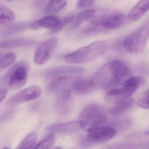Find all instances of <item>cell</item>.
I'll return each mask as SVG.
<instances>
[{
  "label": "cell",
  "mask_w": 149,
  "mask_h": 149,
  "mask_svg": "<svg viewBox=\"0 0 149 149\" xmlns=\"http://www.w3.org/2000/svg\"><path fill=\"white\" fill-rule=\"evenodd\" d=\"M93 1H95V0H93Z\"/></svg>",
  "instance_id": "cell-39"
},
{
  "label": "cell",
  "mask_w": 149,
  "mask_h": 149,
  "mask_svg": "<svg viewBox=\"0 0 149 149\" xmlns=\"http://www.w3.org/2000/svg\"><path fill=\"white\" fill-rule=\"evenodd\" d=\"M80 129L79 121L56 123L49 125L46 128V130L49 132L63 134H72L77 132Z\"/></svg>",
  "instance_id": "cell-14"
},
{
  "label": "cell",
  "mask_w": 149,
  "mask_h": 149,
  "mask_svg": "<svg viewBox=\"0 0 149 149\" xmlns=\"http://www.w3.org/2000/svg\"><path fill=\"white\" fill-rule=\"evenodd\" d=\"M86 71L81 67L77 66H65L48 70L45 74L47 79H55L61 76L81 74Z\"/></svg>",
  "instance_id": "cell-12"
},
{
  "label": "cell",
  "mask_w": 149,
  "mask_h": 149,
  "mask_svg": "<svg viewBox=\"0 0 149 149\" xmlns=\"http://www.w3.org/2000/svg\"><path fill=\"white\" fill-rule=\"evenodd\" d=\"M27 25L24 23L20 22L9 25L1 31L2 36H8L24 30Z\"/></svg>",
  "instance_id": "cell-23"
},
{
  "label": "cell",
  "mask_w": 149,
  "mask_h": 149,
  "mask_svg": "<svg viewBox=\"0 0 149 149\" xmlns=\"http://www.w3.org/2000/svg\"><path fill=\"white\" fill-rule=\"evenodd\" d=\"M128 72V68L120 60H112L100 67L93 78L95 89L105 88L120 83Z\"/></svg>",
  "instance_id": "cell-1"
},
{
  "label": "cell",
  "mask_w": 149,
  "mask_h": 149,
  "mask_svg": "<svg viewBox=\"0 0 149 149\" xmlns=\"http://www.w3.org/2000/svg\"><path fill=\"white\" fill-rule=\"evenodd\" d=\"M134 102V99L130 97L114 101L112 102L113 105L109 108V113L113 115H119L129 109L133 106Z\"/></svg>",
  "instance_id": "cell-15"
},
{
  "label": "cell",
  "mask_w": 149,
  "mask_h": 149,
  "mask_svg": "<svg viewBox=\"0 0 149 149\" xmlns=\"http://www.w3.org/2000/svg\"><path fill=\"white\" fill-rule=\"evenodd\" d=\"M109 47L108 44L105 41H96L66 55L65 60L69 63H86L96 59L105 54Z\"/></svg>",
  "instance_id": "cell-2"
},
{
  "label": "cell",
  "mask_w": 149,
  "mask_h": 149,
  "mask_svg": "<svg viewBox=\"0 0 149 149\" xmlns=\"http://www.w3.org/2000/svg\"><path fill=\"white\" fill-rule=\"evenodd\" d=\"M74 18V17L73 15H70L65 17L63 18L60 20L59 25H58V27L55 30V32H56V31L62 29L65 25H67V24L73 21Z\"/></svg>",
  "instance_id": "cell-29"
},
{
  "label": "cell",
  "mask_w": 149,
  "mask_h": 149,
  "mask_svg": "<svg viewBox=\"0 0 149 149\" xmlns=\"http://www.w3.org/2000/svg\"><path fill=\"white\" fill-rule=\"evenodd\" d=\"M15 15L10 10L0 6V25L10 24L15 20Z\"/></svg>",
  "instance_id": "cell-22"
},
{
  "label": "cell",
  "mask_w": 149,
  "mask_h": 149,
  "mask_svg": "<svg viewBox=\"0 0 149 149\" xmlns=\"http://www.w3.org/2000/svg\"><path fill=\"white\" fill-rule=\"evenodd\" d=\"M107 121V116L103 109L96 103L86 106L81 112L79 122L81 129L89 131L101 126Z\"/></svg>",
  "instance_id": "cell-3"
},
{
  "label": "cell",
  "mask_w": 149,
  "mask_h": 149,
  "mask_svg": "<svg viewBox=\"0 0 149 149\" xmlns=\"http://www.w3.org/2000/svg\"><path fill=\"white\" fill-rule=\"evenodd\" d=\"M145 95H146V96L149 97V90H147V91L145 92Z\"/></svg>",
  "instance_id": "cell-34"
},
{
  "label": "cell",
  "mask_w": 149,
  "mask_h": 149,
  "mask_svg": "<svg viewBox=\"0 0 149 149\" xmlns=\"http://www.w3.org/2000/svg\"><path fill=\"white\" fill-rule=\"evenodd\" d=\"M55 106L58 113L63 115L70 113L72 108L71 91L65 89L57 93Z\"/></svg>",
  "instance_id": "cell-11"
},
{
  "label": "cell",
  "mask_w": 149,
  "mask_h": 149,
  "mask_svg": "<svg viewBox=\"0 0 149 149\" xmlns=\"http://www.w3.org/2000/svg\"><path fill=\"white\" fill-rule=\"evenodd\" d=\"M92 79L77 76L74 81L72 90L76 93L86 94L94 90Z\"/></svg>",
  "instance_id": "cell-17"
},
{
  "label": "cell",
  "mask_w": 149,
  "mask_h": 149,
  "mask_svg": "<svg viewBox=\"0 0 149 149\" xmlns=\"http://www.w3.org/2000/svg\"><path fill=\"white\" fill-rule=\"evenodd\" d=\"M105 31V29L94 25V26L88 27L83 31V34L84 35L89 36L93 34H98V33H102Z\"/></svg>",
  "instance_id": "cell-28"
},
{
  "label": "cell",
  "mask_w": 149,
  "mask_h": 149,
  "mask_svg": "<svg viewBox=\"0 0 149 149\" xmlns=\"http://www.w3.org/2000/svg\"><path fill=\"white\" fill-rule=\"evenodd\" d=\"M3 149H10L9 148H8V147H5V148H3Z\"/></svg>",
  "instance_id": "cell-37"
},
{
  "label": "cell",
  "mask_w": 149,
  "mask_h": 149,
  "mask_svg": "<svg viewBox=\"0 0 149 149\" xmlns=\"http://www.w3.org/2000/svg\"><path fill=\"white\" fill-rule=\"evenodd\" d=\"M93 2V0H79L77 7L80 9L86 8L92 6Z\"/></svg>",
  "instance_id": "cell-31"
},
{
  "label": "cell",
  "mask_w": 149,
  "mask_h": 149,
  "mask_svg": "<svg viewBox=\"0 0 149 149\" xmlns=\"http://www.w3.org/2000/svg\"><path fill=\"white\" fill-rule=\"evenodd\" d=\"M67 4L66 0H50L45 7L46 14H55L63 9Z\"/></svg>",
  "instance_id": "cell-20"
},
{
  "label": "cell",
  "mask_w": 149,
  "mask_h": 149,
  "mask_svg": "<svg viewBox=\"0 0 149 149\" xmlns=\"http://www.w3.org/2000/svg\"><path fill=\"white\" fill-rule=\"evenodd\" d=\"M149 38V22L127 37L123 41V47L130 53L141 54L145 50Z\"/></svg>",
  "instance_id": "cell-5"
},
{
  "label": "cell",
  "mask_w": 149,
  "mask_h": 149,
  "mask_svg": "<svg viewBox=\"0 0 149 149\" xmlns=\"http://www.w3.org/2000/svg\"><path fill=\"white\" fill-rule=\"evenodd\" d=\"M137 105L142 108L149 109V97L146 96L140 99L137 102Z\"/></svg>",
  "instance_id": "cell-30"
},
{
  "label": "cell",
  "mask_w": 149,
  "mask_h": 149,
  "mask_svg": "<svg viewBox=\"0 0 149 149\" xmlns=\"http://www.w3.org/2000/svg\"><path fill=\"white\" fill-rule=\"evenodd\" d=\"M125 15L123 13L107 10H96L89 19L90 22L93 25L109 30L121 28L125 24Z\"/></svg>",
  "instance_id": "cell-4"
},
{
  "label": "cell",
  "mask_w": 149,
  "mask_h": 149,
  "mask_svg": "<svg viewBox=\"0 0 149 149\" xmlns=\"http://www.w3.org/2000/svg\"><path fill=\"white\" fill-rule=\"evenodd\" d=\"M142 82V78L140 76L131 77L124 81L122 87L109 91L106 95V98L109 100L114 101L130 97L135 93Z\"/></svg>",
  "instance_id": "cell-7"
},
{
  "label": "cell",
  "mask_w": 149,
  "mask_h": 149,
  "mask_svg": "<svg viewBox=\"0 0 149 149\" xmlns=\"http://www.w3.org/2000/svg\"><path fill=\"white\" fill-rule=\"evenodd\" d=\"M8 1H12V0H8Z\"/></svg>",
  "instance_id": "cell-38"
},
{
  "label": "cell",
  "mask_w": 149,
  "mask_h": 149,
  "mask_svg": "<svg viewBox=\"0 0 149 149\" xmlns=\"http://www.w3.org/2000/svg\"><path fill=\"white\" fill-rule=\"evenodd\" d=\"M37 139V134L34 132L31 133L22 141L16 149H31L35 145Z\"/></svg>",
  "instance_id": "cell-24"
},
{
  "label": "cell",
  "mask_w": 149,
  "mask_h": 149,
  "mask_svg": "<svg viewBox=\"0 0 149 149\" xmlns=\"http://www.w3.org/2000/svg\"><path fill=\"white\" fill-rule=\"evenodd\" d=\"M95 11L96 10L94 9L87 10L79 13L73 20L74 21L72 26V29H76L86 20H89L93 16Z\"/></svg>",
  "instance_id": "cell-21"
},
{
  "label": "cell",
  "mask_w": 149,
  "mask_h": 149,
  "mask_svg": "<svg viewBox=\"0 0 149 149\" xmlns=\"http://www.w3.org/2000/svg\"><path fill=\"white\" fill-rule=\"evenodd\" d=\"M37 22L40 29H49L54 32L59 25L60 19L55 16L49 15L37 20Z\"/></svg>",
  "instance_id": "cell-19"
},
{
  "label": "cell",
  "mask_w": 149,
  "mask_h": 149,
  "mask_svg": "<svg viewBox=\"0 0 149 149\" xmlns=\"http://www.w3.org/2000/svg\"><path fill=\"white\" fill-rule=\"evenodd\" d=\"M55 141V136L53 134L48 135L38 142L33 149H49Z\"/></svg>",
  "instance_id": "cell-25"
},
{
  "label": "cell",
  "mask_w": 149,
  "mask_h": 149,
  "mask_svg": "<svg viewBox=\"0 0 149 149\" xmlns=\"http://www.w3.org/2000/svg\"><path fill=\"white\" fill-rule=\"evenodd\" d=\"M107 149H137V147L131 143H116L109 145Z\"/></svg>",
  "instance_id": "cell-27"
},
{
  "label": "cell",
  "mask_w": 149,
  "mask_h": 149,
  "mask_svg": "<svg viewBox=\"0 0 149 149\" xmlns=\"http://www.w3.org/2000/svg\"><path fill=\"white\" fill-rule=\"evenodd\" d=\"M28 65L24 62H19L14 65L4 76L3 80L7 81L9 86L17 89L23 86L28 76Z\"/></svg>",
  "instance_id": "cell-6"
},
{
  "label": "cell",
  "mask_w": 149,
  "mask_h": 149,
  "mask_svg": "<svg viewBox=\"0 0 149 149\" xmlns=\"http://www.w3.org/2000/svg\"><path fill=\"white\" fill-rule=\"evenodd\" d=\"M36 44L34 40L25 38L10 39L0 42V49H9L31 46Z\"/></svg>",
  "instance_id": "cell-18"
},
{
  "label": "cell",
  "mask_w": 149,
  "mask_h": 149,
  "mask_svg": "<svg viewBox=\"0 0 149 149\" xmlns=\"http://www.w3.org/2000/svg\"><path fill=\"white\" fill-rule=\"evenodd\" d=\"M42 94V89L37 86L26 88L9 98L5 104L8 106H15L24 102L37 99Z\"/></svg>",
  "instance_id": "cell-8"
},
{
  "label": "cell",
  "mask_w": 149,
  "mask_h": 149,
  "mask_svg": "<svg viewBox=\"0 0 149 149\" xmlns=\"http://www.w3.org/2000/svg\"><path fill=\"white\" fill-rule=\"evenodd\" d=\"M51 149H62V148H60V147H55V148H52Z\"/></svg>",
  "instance_id": "cell-35"
},
{
  "label": "cell",
  "mask_w": 149,
  "mask_h": 149,
  "mask_svg": "<svg viewBox=\"0 0 149 149\" xmlns=\"http://www.w3.org/2000/svg\"><path fill=\"white\" fill-rule=\"evenodd\" d=\"M45 0H37L34 3V7L37 8L41 9L43 8V6H44Z\"/></svg>",
  "instance_id": "cell-32"
},
{
  "label": "cell",
  "mask_w": 149,
  "mask_h": 149,
  "mask_svg": "<svg viewBox=\"0 0 149 149\" xmlns=\"http://www.w3.org/2000/svg\"><path fill=\"white\" fill-rule=\"evenodd\" d=\"M16 59V55L13 53L5 54L0 59V70L5 69L9 67Z\"/></svg>",
  "instance_id": "cell-26"
},
{
  "label": "cell",
  "mask_w": 149,
  "mask_h": 149,
  "mask_svg": "<svg viewBox=\"0 0 149 149\" xmlns=\"http://www.w3.org/2000/svg\"><path fill=\"white\" fill-rule=\"evenodd\" d=\"M58 39L52 38L42 43L38 48L34 57V61L38 65L45 63L57 45Z\"/></svg>",
  "instance_id": "cell-10"
},
{
  "label": "cell",
  "mask_w": 149,
  "mask_h": 149,
  "mask_svg": "<svg viewBox=\"0 0 149 149\" xmlns=\"http://www.w3.org/2000/svg\"><path fill=\"white\" fill-rule=\"evenodd\" d=\"M77 77L68 75L55 78L49 85V89L51 92L56 93L65 89L71 91Z\"/></svg>",
  "instance_id": "cell-13"
},
{
  "label": "cell",
  "mask_w": 149,
  "mask_h": 149,
  "mask_svg": "<svg viewBox=\"0 0 149 149\" xmlns=\"http://www.w3.org/2000/svg\"><path fill=\"white\" fill-rule=\"evenodd\" d=\"M117 130L108 126H100L88 131L87 138L93 143H101L109 141L114 137Z\"/></svg>",
  "instance_id": "cell-9"
},
{
  "label": "cell",
  "mask_w": 149,
  "mask_h": 149,
  "mask_svg": "<svg viewBox=\"0 0 149 149\" xmlns=\"http://www.w3.org/2000/svg\"><path fill=\"white\" fill-rule=\"evenodd\" d=\"M7 90L5 88L0 89V103L3 100L7 94Z\"/></svg>",
  "instance_id": "cell-33"
},
{
  "label": "cell",
  "mask_w": 149,
  "mask_h": 149,
  "mask_svg": "<svg viewBox=\"0 0 149 149\" xmlns=\"http://www.w3.org/2000/svg\"><path fill=\"white\" fill-rule=\"evenodd\" d=\"M145 135L149 136V130L145 132Z\"/></svg>",
  "instance_id": "cell-36"
},
{
  "label": "cell",
  "mask_w": 149,
  "mask_h": 149,
  "mask_svg": "<svg viewBox=\"0 0 149 149\" xmlns=\"http://www.w3.org/2000/svg\"><path fill=\"white\" fill-rule=\"evenodd\" d=\"M149 10V0H140L130 11L127 20L130 22L137 21Z\"/></svg>",
  "instance_id": "cell-16"
}]
</instances>
